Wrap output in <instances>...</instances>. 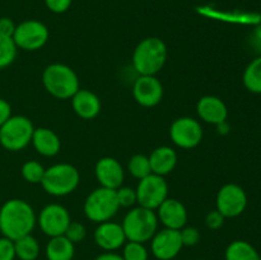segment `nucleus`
Instances as JSON below:
<instances>
[{
  "label": "nucleus",
  "instance_id": "1",
  "mask_svg": "<svg viewBox=\"0 0 261 260\" xmlns=\"http://www.w3.org/2000/svg\"><path fill=\"white\" fill-rule=\"evenodd\" d=\"M37 223L35 209L23 199H9L0 206V233L15 241L31 235Z\"/></svg>",
  "mask_w": 261,
  "mask_h": 260
},
{
  "label": "nucleus",
  "instance_id": "2",
  "mask_svg": "<svg viewBox=\"0 0 261 260\" xmlns=\"http://www.w3.org/2000/svg\"><path fill=\"white\" fill-rule=\"evenodd\" d=\"M167 46L158 37L140 41L133 53V68L139 75H155L167 61Z\"/></svg>",
  "mask_w": 261,
  "mask_h": 260
},
{
  "label": "nucleus",
  "instance_id": "3",
  "mask_svg": "<svg viewBox=\"0 0 261 260\" xmlns=\"http://www.w3.org/2000/svg\"><path fill=\"white\" fill-rule=\"evenodd\" d=\"M42 84L55 98L69 99L79 89V78L69 65L54 63L43 69Z\"/></svg>",
  "mask_w": 261,
  "mask_h": 260
},
{
  "label": "nucleus",
  "instance_id": "4",
  "mask_svg": "<svg viewBox=\"0 0 261 260\" xmlns=\"http://www.w3.org/2000/svg\"><path fill=\"white\" fill-rule=\"evenodd\" d=\"M157 214L152 209L135 206L130 209L122 219V229L127 241L145 242L150 241L155 232L158 231Z\"/></svg>",
  "mask_w": 261,
  "mask_h": 260
},
{
  "label": "nucleus",
  "instance_id": "5",
  "mask_svg": "<svg viewBox=\"0 0 261 260\" xmlns=\"http://www.w3.org/2000/svg\"><path fill=\"white\" fill-rule=\"evenodd\" d=\"M81 183V175L70 163H56L45 170L41 186L53 196H66L73 193Z\"/></svg>",
  "mask_w": 261,
  "mask_h": 260
},
{
  "label": "nucleus",
  "instance_id": "6",
  "mask_svg": "<svg viewBox=\"0 0 261 260\" xmlns=\"http://www.w3.org/2000/svg\"><path fill=\"white\" fill-rule=\"evenodd\" d=\"M119 209L120 204L117 201L116 190L102 188V186L94 189L87 196L83 205L87 218L97 224L111 221L117 214Z\"/></svg>",
  "mask_w": 261,
  "mask_h": 260
},
{
  "label": "nucleus",
  "instance_id": "7",
  "mask_svg": "<svg viewBox=\"0 0 261 260\" xmlns=\"http://www.w3.org/2000/svg\"><path fill=\"white\" fill-rule=\"evenodd\" d=\"M33 132V122L27 116L12 115L0 126V145L10 152H19L30 144Z\"/></svg>",
  "mask_w": 261,
  "mask_h": 260
},
{
  "label": "nucleus",
  "instance_id": "8",
  "mask_svg": "<svg viewBox=\"0 0 261 260\" xmlns=\"http://www.w3.org/2000/svg\"><path fill=\"white\" fill-rule=\"evenodd\" d=\"M135 191L140 206L155 211L168 198V184L165 176L150 173L139 180Z\"/></svg>",
  "mask_w": 261,
  "mask_h": 260
},
{
  "label": "nucleus",
  "instance_id": "9",
  "mask_svg": "<svg viewBox=\"0 0 261 260\" xmlns=\"http://www.w3.org/2000/svg\"><path fill=\"white\" fill-rule=\"evenodd\" d=\"M50 33L45 23L36 19H28L15 27L13 41L23 51H37L47 43Z\"/></svg>",
  "mask_w": 261,
  "mask_h": 260
},
{
  "label": "nucleus",
  "instance_id": "10",
  "mask_svg": "<svg viewBox=\"0 0 261 260\" xmlns=\"http://www.w3.org/2000/svg\"><path fill=\"white\" fill-rule=\"evenodd\" d=\"M203 126L190 116L176 119L170 126V138L175 145L182 149H193L203 140Z\"/></svg>",
  "mask_w": 261,
  "mask_h": 260
},
{
  "label": "nucleus",
  "instance_id": "11",
  "mask_svg": "<svg viewBox=\"0 0 261 260\" xmlns=\"http://www.w3.org/2000/svg\"><path fill=\"white\" fill-rule=\"evenodd\" d=\"M216 206L224 218H236L247 206L246 191L237 184H226L217 193Z\"/></svg>",
  "mask_w": 261,
  "mask_h": 260
},
{
  "label": "nucleus",
  "instance_id": "12",
  "mask_svg": "<svg viewBox=\"0 0 261 260\" xmlns=\"http://www.w3.org/2000/svg\"><path fill=\"white\" fill-rule=\"evenodd\" d=\"M70 222L71 218L68 209L56 203L43 206L37 217L38 227L48 237L63 236Z\"/></svg>",
  "mask_w": 261,
  "mask_h": 260
},
{
  "label": "nucleus",
  "instance_id": "13",
  "mask_svg": "<svg viewBox=\"0 0 261 260\" xmlns=\"http://www.w3.org/2000/svg\"><path fill=\"white\" fill-rule=\"evenodd\" d=\"M182 247L180 231L177 229H158L150 239V252L158 260H173Z\"/></svg>",
  "mask_w": 261,
  "mask_h": 260
},
{
  "label": "nucleus",
  "instance_id": "14",
  "mask_svg": "<svg viewBox=\"0 0 261 260\" xmlns=\"http://www.w3.org/2000/svg\"><path fill=\"white\" fill-rule=\"evenodd\" d=\"M133 96L143 107H154L163 98V86L155 75H139L133 86Z\"/></svg>",
  "mask_w": 261,
  "mask_h": 260
},
{
  "label": "nucleus",
  "instance_id": "15",
  "mask_svg": "<svg viewBox=\"0 0 261 260\" xmlns=\"http://www.w3.org/2000/svg\"><path fill=\"white\" fill-rule=\"evenodd\" d=\"M93 239L97 246L109 252L116 251L127 241L121 224L112 221L98 223L94 229Z\"/></svg>",
  "mask_w": 261,
  "mask_h": 260
},
{
  "label": "nucleus",
  "instance_id": "16",
  "mask_svg": "<svg viewBox=\"0 0 261 260\" xmlns=\"http://www.w3.org/2000/svg\"><path fill=\"white\" fill-rule=\"evenodd\" d=\"M94 175L102 188L117 190L125 180V171L121 163L112 157H103L97 161Z\"/></svg>",
  "mask_w": 261,
  "mask_h": 260
},
{
  "label": "nucleus",
  "instance_id": "17",
  "mask_svg": "<svg viewBox=\"0 0 261 260\" xmlns=\"http://www.w3.org/2000/svg\"><path fill=\"white\" fill-rule=\"evenodd\" d=\"M155 211L158 222L162 223L165 228L180 231L188 223L186 206L177 199L167 198Z\"/></svg>",
  "mask_w": 261,
  "mask_h": 260
},
{
  "label": "nucleus",
  "instance_id": "18",
  "mask_svg": "<svg viewBox=\"0 0 261 260\" xmlns=\"http://www.w3.org/2000/svg\"><path fill=\"white\" fill-rule=\"evenodd\" d=\"M196 112L201 121L211 125H219L227 121L228 109L223 99L217 96H204L196 103Z\"/></svg>",
  "mask_w": 261,
  "mask_h": 260
},
{
  "label": "nucleus",
  "instance_id": "19",
  "mask_svg": "<svg viewBox=\"0 0 261 260\" xmlns=\"http://www.w3.org/2000/svg\"><path fill=\"white\" fill-rule=\"evenodd\" d=\"M71 107L76 116L83 120H93L101 112V99L89 89H81L71 97Z\"/></svg>",
  "mask_w": 261,
  "mask_h": 260
},
{
  "label": "nucleus",
  "instance_id": "20",
  "mask_svg": "<svg viewBox=\"0 0 261 260\" xmlns=\"http://www.w3.org/2000/svg\"><path fill=\"white\" fill-rule=\"evenodd\" d=\"M31 143L36 152L43 157H54L61 149L60 138L48 127H35Z\"/></svg>",
  "mask_w": 261,
  "mask_h": 260
},
{
  "label": "nucleus",
  "instance_id": "21",
  "mask_svg": "<svg viewBox=\"0 0 261 260\" xmlns=\"http://www.w3.org/2000/svg\"><path fill=\"white\" fill-rule=\"evenodd\" d=\"M148 158H149L152 173L160 176H166L171 173L177 165V153L168 145L157 147L152 150Z\"/></svg>",
  "mask_w": 261,
  "mask_h": 260
},
{
  "label": "nucleus",
  "instance_id": "22",
  "mask_svg": "<svg viewBox=\"0 0 261 260\" xmlns=\"http://www.w3.org/2000/svg\"><path fill=\"white\" fill-rule=\"evenodd\" d=\"M45 255L47 260H73L75 255V244L65 236L50 237L46 244Z\"/></svg>",
  "mask_w": 261,
  "mask_h": 260
},
{
  "label": "nucleus",
  "instance_id": "23",
  "mask_svg": "<svg viewBox=\"0 0 261 260\" xmlns=\"http://www.w3.org/2000/svg\"><path fill=\"white\" fill-rule=\"evenodd\" d=\"M226 260H261L259 251L254 245L244 240L232 241L224 252Z\"/></svg>",
  "mask_w": 261,
  "mask_h": 260
},
{
  "label": "nucleus",
  "instance_id": "24",
  "mask_svg": "<svg viewBox=\"0 0 261 260\" xmlns=\"http://www.w3.org/2000/svg\"><path fill=\"white\" fill-rule=\"evenodd\" d=\"M245 88L255 94H261V55L252 59L242 74Z\"/></svg>",
  "mask_w": 261,
  "mask_h": 260
},
{
  "label": "nucleus",
  "instance_id": "25",
  "mask_svg": "<svg viewBox=\"0 0 261 260\" xmlns=\"http://www.w3.org/2000/svg\"><path fill=\"white\" fill-rule=\"evenodd\" d=\"M13 242H14L15 257L19 260H36L40 256V242L32 235H25Z\"/></svg>",
  "mask_w": 261,
  "mask_h": 260
},
{
  "label": "nucleus",
  "instance_id": "26",
  "mask_svg": "<svg viewBox=\"0 0 261 260\" xmlns=\"http://www.w3.org/2000/svg\"><path fill=\"white\" fill-rule=\"evenodd\" d=\"M127 170L132 173L133 177L138 178V180H142L145 176L150 175L152 173V168H150L149 158L145 154H134L129 160L127 163Z\"/></svg>",
  "mask_w": 261,
  "mask_h": 260
},
{
  "label": "nucleus",
  "instance_id": "27",
  "mask_svg": "<svg viewBox=\"0 0 261 260\" xmlns=\"http://www.w3.org/2000/svg\"><path fill=\"white\" fill-rule=\"evenodd\" d=\"M17 53L18 47L15 46L13 38L0 36V70L8 68L14 63Z\"/></svg>",
  "mask_w": 261,
  "mask_h": 260
},
{
  "label": "nucleus",
  "instance_id": "28",
  "mask_svg": "<svg viewBox=\"0 0 261 260\" xmlns=\"http://www.w3.org/2000/svg\"><path fill=\"white\" fill-rule=\"evenodd\" d=\"M46 168L40 162L35 160L27 161L22 166V177L30 184H41L43 175H45Z\"/></svg>",
  "mask_w": 261,
  "mask_h": 260
},
{
  "label": "nucleus",
  "instance_id": "29",
  "mask_svg": "<svg viewBox=\"0 0 261 260\" xmlns=\"http://www.w3.org/2000/svg\"><path fill=\"white\" fill-rule=\"evenodd\" d=\"M121 256L124 260H148L149 251L142 242L126 241L122 246Z\"/></svg>",
  "mask_w": 261,
  "mask_h": 260
},
{
  "label": "nucleus",
  "instance_id": "30",
  "mask_svg": "<svg viewBox=\"0 0 261 260\" xmlns=\"http://www.w3.org/2000/svg\"><path fill=\"white\" fill-rule=\"evenodd\" d=\"M116 196L120 208H132L134 206V204L138 203L137 191L129 186H120L116 190Z\"/></svg>",
  "mask_w": 261,
  "mask_h": 260
},
{
  "label": "nucleus",
  "instance_id": "31",
  "mask_svg": "<svg viewBox=\"0 0 261 260\" xmlns=\"http://www.w3.org/2000/svg\"><path fill=\"white\" fill-rule=\"evenodd\" d=\"M64 236L70 240L73 244H78V242H82L86 239L87 229L84 224L79 223V222H70Z\"/></svg>",
  "mask_w": 261,
  "mask_h": 260
},
{
  "label": "nucleus",
  "instance_id": "32",
  "mask_svg": "<svg viewBox=\"0 0 261 260\" xmlns=\"http://www.w3.org/2000/svg\"><path fill=\"white\" fill-rule=\"evenodd\" d=\"M181 241H182L184 246H195L199 244L201 239L200 231L196 227L193 226H185L180 229Z\"/></svg>",
  "mask_w": 261,
  "mask_h": 260
},
{
  "label": "nucleus",
  "instance_id": "33",
  "mask_svg": "<svg viewBox=\"0 0 261 260\" xmlns=\"http://www.w3.org/2000/svg\"><path fill=\"white\" fill-rule=\"evenodd\" d=\"M0 260H15L14 242L7 237H0Z\"/></svg>",
  "mask_w": 261,
  "mask_h": 260
},
{
  "label": "nucleus",
  "instance_id": "34",
  "mask_svg": "<svg viewBox=\"0 0 261 260\" xmlns=\"http://www.w3.org/2000/svg\"><path fill=\"white\" fill-rule=\"evenodd\" d=\"M224 217L217 209L208 212L205 216V226L209 229H219L224 223Z\"/></svg>",
  "mask_w": 261,
  "mask_h": 260
},
{
  "label": "nucleus",
  "instance_id": "35",
  "mask_svg": "<svg viewBox=\"0 0 261 260\" xmlns=\"http://www.w3.org/2000/svg\"><path fill=\"white\" fill-rule=\"evenodd\" d=\"M73 0H45V4L48 10L56 14L65 13L70 8Z\"/></svg>",
  "mask_w": 261,
  "mask_h": 260
},
{
  "label": "nucleus",
  "instance_id": "36",
  "mask_svg": "<svg viewBox=\"0 0 261 260\" xmlns=\"http://www.w3.org/2000/svg\"><path fill=\"white\" fill-rule=\"evenodd\" d=\"M15 27H17V24H15L14 20L10 19V18H0V36H2V37L13 38V35H14L15 32Z\"/></svg>",
  "mask_w": 261,
  "mask_h": 260
},
{
  "label": "nucleus",
  "instance_id": "37",
  "mask_svg": "<svg viewBox=\"0 0 261 260\" xmlns=\"http://www.w3.org/2000/svg\"><path fill=\"white\" fill-rule=\"evenodd\" d=\"M250 43H251V47L254 48L255 53L261 55V24L255 27L254 31L251 32V36H250Z\"/></svg>",
  "mask_w": 261,
  "mask_h": 260
},
{
  "label": "nucleus",
  "instance_id": "38",
  "mask_svg": "<svg viewBox=\"0 0 261 260\" xmlns=\"http://www.w3.org/2000/svg\"><path fill=\"white\" fill-rule=\"evenodd\" d=\"M12 116V106L4 98H0V126Z\"/></svg>",
  "mask_w": 261,
  "mask_h": 260
},
{
  "label": "nucleus",
  "instance_id": "39",
  "mask_svg": "<svg viewBox=\"0 0 261 260\" xmlns=\"http://www.w3.org/2000/svg\"><path fill=\"white\" fill-rule=\"evenodd\" d=\"M94 260H124V259H122L121 255L117 254V252L115 251L114 252L105 251L102 252V254H99Z\"/></svg>",
  "mask_w": 261,
  "mask_h": 260
},
{
  "label": "nucleus",
  "instance_id": "40",
  "mask_svg": "<svg viewBox=\"0 0 261 260\" xmlns=\"http://www.w3.org/2000/svg\"><path fill=\"white\" fill-rule=\"evenodd\" d=\"M199 260H204V259H199Z\"/></svg>",
  "mask_w": 261,
  "mask_h": 260
}]
</instances>
